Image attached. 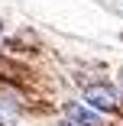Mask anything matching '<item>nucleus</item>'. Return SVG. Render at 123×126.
Returning <instances> with one entry per match:
<instances>
[{
  "label": "nucleus",
  "mask_w": 123,
  "mask_h": 126,
  "mask_svg": "<svg viewBox=\"0 0 123 126\" xmlns=\"http://www.w3.org/2000/svg\"><path fill=\"white\" fill-rule=\"evenodd\" d=\"M68 116L75 120L78 126H101V120H97V116H91L88 110H81V107H75V104L68 107Z\"/></svg>",
  "instance_id": "obj_2"
},
{
  "label": "nucleus",
  "mask_w": 123,
  "mask_h": 126,
  "mask_svg": "<svg viewBox=\"0 0 123 126\" xmlns=\"http://www.w3.org/2000/svg\"><path fill=\"white\" fill-rule=\"evenodd\" d=\"M81 94H84L88 104H94L97 110H117V104H120V100H117V91L110 84H88Z\"/></svg>",
  "instance_id": "obj_1"
}]
</instances>
